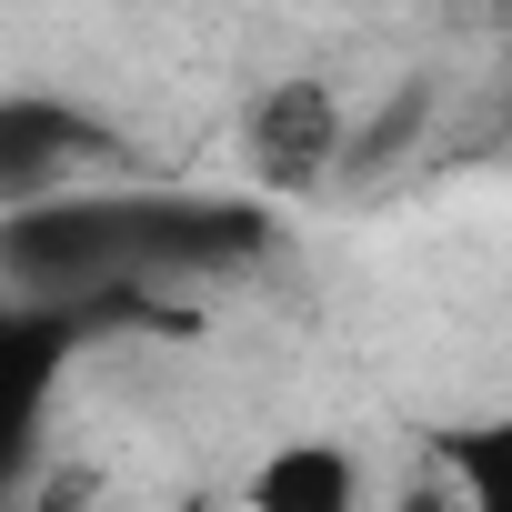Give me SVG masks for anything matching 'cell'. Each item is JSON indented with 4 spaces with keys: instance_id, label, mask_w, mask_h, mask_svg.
Instances as JSON below:
<instances>
[{
    "instance_id": "cell-1",
    "label": "cell",
    "mask_w": 512,
    "mask_h": 512,
    "mask_svg": "<svg viewBox=\"0 0 512 512\" xmlns=\"http://www.w3.org/2000/svg\"><path fill=\"white\" fill-rule=\"evenodd\" d=\"M352 161V111H342V91L332 81H312V71H292V81H272L262 101L241 111V171H251V191H322L332 171Z\"/></svg>"
},
{
    "instance_id": "cell-2",
    "label": "cell",
    "mask_w": 512,
    "mask_h": 512,
    "mask_svg": "<svg viewBox=\"0 0 512 512\" xmlns=\"http://www.w3.org/2000/svg\"><path fill=\"white\" fill-rule=\"evenodd\" d=\"M81 151H91L81 111H61V101H0V211L61 191V171Z\"/></svg>"
},
{
    "instance_id": "cell-3",
    "label": "cell",
    "mask_w": 512,
    "mask_h": 512,
    "mask_svg": "<svg viewBox=\"0 0 512 512\" xmlns=\"http://www.w3.org/2000/svg\"><path fill=\"white\" fill-rule=\"evenodd\" d=\"M251 502L262 512H352L362 502V462L332 452V442H292V452H272L251 472Z\"/></svg>"
},
{
    "instance_id": "cell-4",
    "label": "cell",
    "mask_w": 512,
    "mask_h": 512,
    "mask_svg": "<svg viewBox=\"0 0 512 512\" xmlns=\"http://www.w3.org/2000/svg\"><path fill=\"white\" fill-rule=\"evenodd\" d=\"M51 362H61V322H0V462L31 442V412L51 392Z\"/></svg>"
},
{
    "instance_id": "cell-5",
    "label": "cell",
    "mask_w": 512,
    "mask_h": 512,
    "mask_svg": "<svg viewBox=\"0 0 512 512\" xmlns=\"http://www.w3.org/2000/svg\"><path fill=\"white\" fill-rule=\"evenodd\" d=\"M452 492H462V502H492V512H512V422H492V432H472V442H462V462H452Z\"/></svg>"
}]
</instances>
